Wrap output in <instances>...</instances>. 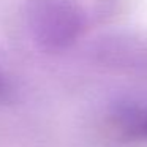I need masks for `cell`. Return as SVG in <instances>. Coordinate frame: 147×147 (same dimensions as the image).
Listing matches in <instances>:
<instances>
[{"label":"cell","mask_w":147,"mask_h":147,"mask_svg":"<svg viewBox=\"0 0 147 147\" xmlns=\"http://www.w3.org/2000/svg\"><path fill=\"white\" fill-rule=\"evenodd\" d=\"M26 19L30 36L46 52L71 48L86 29V16L73 0H29Z\"/></svg>","instance_id":"obj_1"},{"label":"cell","mask_w":147,"mask_h":147,"mask_svg":"<svg viewBox=\"0 0 147 147\" xmlns=\"http://www.w3.org/2000/svg\"><path fill=\"white\" fill-rule=\"evenodd\" d=\"M100 62L115 70L147 76V43L128 36H109L96 46Z\"/></svg>","instance_id":"obj_2"},{"label":"cell","mask_w":147,"mask_h":147,"mask_svg":"<svg viewBox=\"0 0 147 147\" xmlns=\"http://www.w3.org/2000/svg\"><path fill=\"white\" fill-rule=\"evenodd\" d=\"M112 133L125 142L147 141V108L122 106L112 112Z\"/></svg>","instance_id":"obj_3"},{"label":"cell","mask_w":147,"mask_h":147,"mask_svg":"<svg viewBox=\"0 0 147 147\" xmlns=\"http://www.w3.org/2000/svg\"><path fill=\"white\" fill-rule=\"evenodd\" d=\"M14 100V87L7 76L0 71V105H10Z\"/></svg>","instance_id":"obj_4"}]
</instances>
